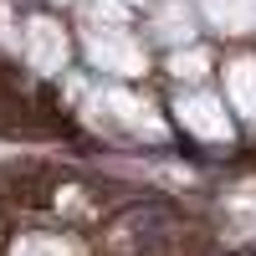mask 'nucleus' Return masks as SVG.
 Masks as SVG:
<instances>
[{"label": "nucleus", "instance_id": "1", "mask_svg": "<svg viewBox=\"0 0 256 256\" xmlns=\"http://www.w3.org/2000/svg\"><path fill=\"white\" fill-rule=\"evenodd\" d=\"M16 256H72V251L62 246V241H26V246H20Z\"/></svg>", "mask_w": 256, "mask_h": 256}]
</instances>
